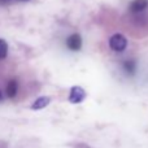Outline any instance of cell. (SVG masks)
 <instances>
[{
  "label": "cell",
  "instance_id": "cell-1",
  "mask_svg": "<svg viewBox=\"0 0 148 148\" xmlns=\"http://www.w3.org/2000/svg\"><path fill=\"white\" fill-rule=\"evenodd\" d=\"M109 46L113 51L122 52V51H125L126 46H127V40H126V38L122 34H114V35L109 39Z\"/></svg>",
  "mask_w": 148,
  "mask_h": 148
},
{
  "label": "cell",
  "instance_id": "cell-2",
  "mask_svg": "<svg viewBox=\"0 0 148 148\" xmlns=\"http://www.w3.org/2000/svg\"><path fill=\"white\" fill-rule=\"evenodd\" d=\"M84 97H86V91H84L82 87L79 86H74L70 90L69 94V101L73 103V104H78V103L83 101Z\"/></svg>",
  "mask_w": 148,
  "mask_h": 148
},
{
  "label": "cell",
  "instance_id": "cell-3",
  "mask_svg": "<svg viewBox=\"0 0 148 148\" xmlns=\"http://www.w3.org/2000/svg\"><path fill=\"white\" fill-rule=\"evenodd\" d=\"M66 46L72 51H79L82 48V38L79 34H73L66 39Z\"/></svg>",
  "mask_w": 148,
  "mask_h": 148
},
{
  "label": "cell",
  "instance_id": "cell-4",
  "mask_svg": "<svg viewBox=\"0 0 148 148\" xmlns=\"http://www.w3.org/2000/svg\"><path fill=\"white\" fill-rule=\"evenodd\" d=\"M148 7V0H133L130 4V10L131 12H142Z\"/></svg>",
  "mask_w": 148,
  "mask_h": 148
},
{
  "label": "cell",
  "instance_id": "cell-5",
  "mask_svg": "<svg viewBox=\"0 0 148 148\" xmlns=\"http://www.w3.org/2000/svg\"><path fill=\"white\" fill-rule=\"evenodd\" d=\"M49 101H51V97H48V96L38 97V99H36L35 101L33 103V105H31V109H34V110L43 109L44 107H47V105L49 104Z\"/></svg>",
  "mask_w": 148,
  "mask_h": 148
},
{
  "label": "cell",
  "instance_id": "cell-6",
  "mask_svg": "<svg viewBox=\"0 0 148 148\" xmlns=\"http://www.w3.org/2000/svg\"><path fill=\"white\" fill-rule=\"evenodd\" d=\"M17 91H18V84H17V82H16L14 79H12V81L8 83V86H7L8 97H14L16 94H17Z\"/></svg>",
  "mask_w": 148,
  "mask_h": 148
},
{
  "label": "cell",
  "instance_id": "cell-7",
  "mask_svg": "<svg viewBox=\"0 0 148 148\" xmlns=\"http://www.w3.org/2000/svg\"><path fill=\"white\" fill-rule=\"evenodd\" d=\"M7 53H8V46L5 43V40L0 39V59H4L7 57Z\"/></svg>",
  "mask_w": 148,
  "mask_h": 148
},
{
  "label": "cell",
  "instance_id": "cell-8",
  "mask_svg": "<svg viewBox=\"0 0 148 148\" xmlns=\"http://www.w3.org/2000/svg\"><path fill=\"white\" fill-rule=\"evenodd\" d=\"M123 66H125V70L127 73L133 74L134 72H135V62L134 61H126L125 64H123Z\"/></svg>",
  "mask_w": 148,
  "mask_h": 148
},
{
  "label": "cell",
  "instance_id": "cell-9",
  "mask_svg": "<svg viewBox=\"0 0 148 148\" xmlns=\"http://www.w3.org/2000/svg\"><path fill=\"white\" fill-rule=\"evenodd\" d=\"M21 1H29V0H21Z\"/></svg>",
  "mask_w": 148,
  "mask_h": 148
},
{
  "label": "cell",
  "instance_id": "cell-10",
  "mask_svg": "<svg viewBox=\"0 0 148 148\" xmlns=\"http://www.w3.org/2000/svg\"><path fill=\"white\" fill-rule=\"evenodd\" d=\"M0 99H1V92H0Z\"/></svg>",
  "mask_w": 148,
  "mask_h": 148
}]
</instances>
